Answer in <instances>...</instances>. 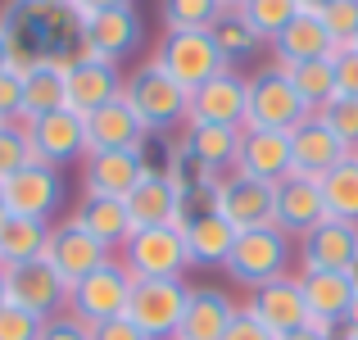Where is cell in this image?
I'll list each match as a JSON object with an SVG mask.
<instances>
[{
    "label": "cell",
    "mask_w": 358,
    "mask_h": 340,
    "mask_svg": "<svg viewBox=\"0 0 358 340\" xmlns=\"http://www.w3.org/2000/svg\"><path fill=\"white\" fill-rule=\"evenodd\" d=\"M0 32L9 45V69L18 73L36 64L69 69L82 55V18L69 0H9L0 9Z\"/></svg>",
    "instance_id": "6da1fadb"
},
{
    "label": "cell",
    "mask_w": 358,
    "mask_h": 340,
    "mask_svg": "<svg viewBox=\"0 0 358 340\" xmlns=\"http://www.w3.org/2000/svg\"><path fill=\"white\" fill-rule=\"evenodd\" d=\"M122 100H127L131 113L145 122L150 136L186 127V113H191V91H186L182 82L168 78L155 59H145L141 69H131L127 78H122Z\"/></svg>",
    "instance_id": "7a4b0ae2"
},
{
    "label": "cell",
    "mask_w": 358,
    "mask_h": 340,
    "mask_svg": "<svg viewBox=\"0 0 358 340\" xmlns=\"http://www.w3.org/2000/svg\"><path fill=\"white\" fill-rule=\"evenodd\" d=\"M290 236L281 232V227H254V232H241L236 245H231L227 263H222V272H227L236 286L245 290H259L268 286V281L286 277L290 272Z\"/></svg>",
    "instance_id": "3957f363"
},
{
    "label": "cell",
    "mask_w": 358,
    "mask_h": 340,
    "mask_svg": "<svg viewBox=\"0 0 358 340\" xmlns=\"http://www.w3.org/2000/svg\"><path fill=\"white\" fill-rule=\"evenodd\" d=\"M118 263L136 281H150V277H182L191 268V254H186L182 227L168 222V227H136L127 245L118 250Z\"/></svg>",
    "instance_id": "277c9868"
},
{
    "label": "cell",
    "mask_w": 358,
    "mask_h": 340,
    "mask_svg": "<svg viewBox=\"0 0 358 340\" xmlns=\"http://www.w3.org/2000/svg\"><path fill=\"white\" fill-rule=\"evenodd\" d=\"M150 59H155L173 82H182L186 91L204 87V82H213L222 69H231V64L222 59V50L213 45L209 32H164Z\"/></svg>",
    "instance_id": "5b68a950"
},
{
    "label": "cell",
    "mask_w": 358,
    "mask_h": 340,
    "mask_svg": "<svg viewBox=\"0 0 358 340\" xmlns=\"http://www.w3.org/2000/svg\"><path fill=\"white\" fill-rule=\"evenodd\" d=\"M131 286H136V277H131L118 259H109V263H100L96 272H87L82 281L69 286V313L82 318L87 327L122 318L127 313V299H131Z\"/></svg>",
    "instance_id": "8992f818"
},
{
    "label": "cell",
    "mask_w": 358,
    "mask_h": 340,
    "mask_svg": "<svg viewBox=\"0 0 358 340\" xmlns=\"http://www.w3.org/2000/svg\"><path fill=\"white\" fill-rule=\"evenodd\" d=\"M308 113L313 109L299 100L295 82H290V73L281 69V64H268V69H259L250 78V118H245V127L295 132Z\"/></svg>",
    "instance_id": "52a82bcc"
},
{
    "label": "cell",
    "mask_w": 358,
    "mask_h": 340,
    "mask_svg": "<svg viewBox=\"0 0 358 340\" xmlns=\"http://www.w3.org/2000/svg\"><path fill=\"white\" fill-rule=\"evenodd\" d=\"M186 299H191V286H186L182 277H150V281H136V286H131L127 318L150 340H173L177 327H182Z\"/></svg>",
    "instance_id": "ba28073f"
},
{
    "label": "cell",
    "mask_w": 358,
    "mask_h": 340,
    "mask_svg": "<svg viewBox=\"0 0 358 340\" xmlns=\"http://www.w3.org/2000/svg\"><path fill=\"white\" fill-rule=\"evenodd\" d=\"M5 295L14 309H27V313H36L45 323V318L69 309V281L45 259H27V263H9L5 268Z\"/></svg>",
    "instance_id": "9c48e42d"
},
{
    "label": "cell",
    "mask_w": 358,
    "mask_h": 340,
    "mask_svg": "<svg viewBox=\"0 0 358 340\" xmlns=\"http://www.w3.org/2000/svg\"><path fill=\"white\" fill-rule=\"evenodd\" d=\"M272 200H277V186L254 182L245 173H227L213 186L209 209L222 222H231L236 232H254V227H272Z\"/></svg>",
    "instance_id": "30bf717a"
},
{
    "label": "cell",
    "mask_w": 358,
    "mask_h": 340,
    "mask_svg": "<svg viewBox=\"0 0 358 340\" xmlns=\"http://www.w3.org/2000/svg\"><path fill=\"white\" fill-rule=\"evenodd\" d=\"M23 132H27V146H32L36 164L64 168V164L87 155V118L73 113V109H55V113H41V118H27Z\"/></svg>",
    "instance_id": "8fae6325"
},
{
    "label": "cell",
    "mask_w": 358,
    "mask_h": 340,
    "mask_svg": "<svg viewBox=\"0 0 358 340\" xmlns=\"http://www.w3.org/2000/svg\"><path fill=\"white\" fill-rule=\"evenodd\" d=\"M5 204L14 218H36V222H55V213L64 209V173L50 164H27L5 182Z\"/></svg>",
    "instance_id": "7c38bea8"
},
{
    "label": "cell",
    "mask_w": 358,
    "mask_h": 340,
    "mask_svg": "<svg viewBox=\"0 0 358 340\" xmlns=\"http://www.w3.org/2000/svg\"><path fill=\"white\" fill-rule=\"evenodd\" d=\"M141 41H145V23H141L136 5L105 9V14L82 18V55H91V59L122 64L127 55H136Z\"/></svg>",
    "instance_id": "4fadbf2b"
},
{
    "label": "cell",
    "mask_w": 358,
    "mask_h": 340,
    "mask_svg": "<svg viewBox=\"0 0 358 340\" xmlns=\"http://www.w3.org/2000/svg\"><path fill=\"white\" fill-rule=\"evenodd\" d=\"M122 204L131 213V227H186V218H191V200L173 186L164 168H145Z\"/></svg>",
    "instance_id": "5bb4252c"
},
{
    "label": "cell",
    "mask_w": 358,
    "mask_h": 340,
    "mask_svg": "<svg viewBox=\"0 0 358 340\" xmlns=\"http://www.w3.org/2000/svg\"><path fill=\"white\" fill-rule=\"evenodd\" d=\"M41 259L73 286V281H82L87 272H96L100 263L114 259V250H105L91 232H82L73 218H64V222H50V241H45Z\"/></svg>",
    "instance_id": "9a60e30c"
},
{
    "label": "cell",
    "mask_w": 358,
    "mask_h": 340,
    "mask_svg": "<svg viewBox=\"0 0 358 340\" xmlns=\"http://www.w3.org/2000/svg\"><path fill=\"white\" fill-rule=\"evenodd\" d=\"M250 118V78L236 69H222L213 82L191 91V113L186 122H218V127H245Z\"/></svg>",
    "instance_id": "2e32d148"
},
{
    "label": "cell",
    "mask_w": 358,
    "mask_h": 340,
    "mask_svg": "<svg viewBox=\"0 0 358 340\" xmlns=\"http://www.w3.org/2000/svg\"><path fill=\"white\" fill-rule=\"evenodd\" d=\"M299 272H358V227L354 222H317L299 236Z\"/></svg>",
    "instance_id": "e0dca14e"
},
{
    "label": "cell",
    "mask_w": 358,
    "mask_h": 340,
    "mask_svg": "<svg viewBox=\"0 0 358 340\" xmlns=\"http://www.w3.org/2000/svg\"><path fill=\"white\" fill-rule=\"evenodd\" d=\"M145 168H150L145 150H96V155H82V195L127 200Z\"/></svg>",
    "instance_id": "ac0fdd59"
},
{
    "label": "cell",
    "mask_w": 358,
    "mask_h": 340,
    "mask_svg": "<svg viewBox=\"0 0 358 340\" xmlns=\"http://www.w3.org/2000/svg\"><path fill=\"white\" fill-rule=\"evenodd\" d=\"M254 182H286L295 168H290V132H272V127H241V150H236V168Z\"/></svg>",
    "instance_id": "d6986e66"
},
{
    "label": "cell",
    "mask_w": 358,
    "mask_h": 340,
    "mask_svg": "<svg viewBox=\"0 0 358 340\" xmlns=\"http://www.w3.org/2000/svg\"><path fill=\"white\" fill-rule=\"evenodd\" d=\"M64 91H69V109L87 118V113L114 105L122 96V73H118V64H109V59L78 55V59L69 64V73H64Z\"/></svg>",
    "instance_id": "ffe728a7"
},
{
    "label": "cell",
    "mask_w": 358,
    "mask_h": 340,
    "mask_svg": "<svg viewBox=\"0 0 358 340\" xmlns=\"http://www.w3.org/2000/svg\"><path fill=\"white\" fill-rule=\"evenodd\" d=\"M250 309L254 318H259L263 327H268L272 336H286V332H299V327L308 323V299H304V286H299V277H277L268 281V286L250 290Z\"/></svg>",
    "instance_id": "44dd1931"
},
{
    "label": "cell",
    "mask_w": 358,
    "mask_h": 340,
    "mask_svg": "<svg viewBox=\"0 0 358 340\" xmlns=\"http://www.w3.org/2000/svg\"><path fill=\"white\" fill-rule=\"evenodd\" d=\"M350 155V150L336 141V132L327 127L317 113H308L304 122H299L295 132H290V168H295L299 177H313V182H322L327 173H331L341 159Z\"/></svg>",
    "instance_id": "7402d4cb"
},
{
    "label": "cell",
    "mask_w": 358,
    "mask_h": 340,
    "mask_svg": "<svg viewBox=\"0 0 358 340\" xmlns=\"http://www.w3.org/2000/svg\"><path fill=\"white\" fill-rule=\"evenodd\" d=\"M317 222H327V204L313 177L290 173L286 182H277V200H272V227H281L286 236H304Z\"/></svg>",
    "instance_id": "603a6c76"
},
{
    "label": "cell",
    "mask_w": 358,
    "mask_h": 340,
    "mask_svg": "<svg viewBox=\"0 0 358 340\" xmlns=\"http://www.w3.org/2000/svg\"><path fill=\"white\" fill-rule=\"evenodd\" d=\"M150 132L145 122L131 113L127 100H114V105L87 113V155H96V150H145Z\"/></svg>",
    "instance_id": "cb8c5ba5"
},
{
    "label": "cell",
    "mask_w": 358,
    "mask_h": 340,
    "mask_svg": "<svg viewBox=\"0 0 358 340\" xmlns=\"http://www.w3.org/2000/svg\"><path fill=\"white\" fill-rule=\"evenodd\" d=\"M231 304L227 290L218 286H191V299H186V313H182V327H177L173 340H222L231 327Z\"/></svg>",
    "instance_id": "d4e9b609"
},
{
    "label": "cell",
    "mask_w": 358,
    "mask_h": 340,
    "mask_svg": "<svg viewBox=\"0 0 358 340\" xmlns=\"http://www.w3.org/2000/svg\"><path fill=\"white\" fill-rule=\"evenodd\" d=\"M182 236H186V254H191V268H222L241 232H236L231 222H222L213 209H191V218H186Z\"/></svg>",
    "instance_id": "484cf974"
},
{
    "label": "cell",
    "mask_w": 358,
    "mask_h": 340,
    "mask_svg": "<svg viewBox=\"0 0 358 340\" xmlns=\"http://www.w3.org/2000/svg\"><path fill=\"white\" fill-rule=\"evenodd\" d=\"M299 286L308 299V318L345 327V313L358 299V272H299Z\"/></svg>",
    "instance_id": "4316f807"
},
{
    "label": "cell",
    "mask_w": 358,
    "mask_h": 340,
    "mask_svg": "<svg viewBox=\"0 0 358 340\" xmlns=\"http://www.w3.org/2000/svg\"><path fill=\"white\" fill-rule=\"evenodd\" d=\"M73 222H78L82 232H91L105 250H122L127 236L136 232V227H131L127 204L114 200V195H82L78 209H73Z\"/></svg>",
    "instance_id": "83f0119b"
},
{
    "label": "cell",
    "mask_w": 358,
    "mask_h": 340,
    "mask_svg": "<svg viewBox=\"0 0 358 340\" xmlns=\"http://www.w3.org/2000/svg\"><path fill=\"white\" fill-rule=\"evenodd\" d=\"M272 55H277L281 69H295V64H308V59H322V55H331V36H327L322 18L317 14H299L295 23H286L277 36H272Z\"/></svg>",
    "instance_id": "f1b7e54d"
},
{
    "label": "cell",
    "mask_w": 358,
    "mask_h": 340,
    "mask_svg": "<svg viewBox=\"0 0 358 340\" xmlns=\"http://www.w3.org/2000/svg\"><path fill=\"white\" fill-rule=\"evenodd\" d=\"M64 73L59 64H36V69L23 73V118H41V113H55V109H69V91H64Z\"/></svg>",
    "instance_id": "f546056e"
},
{
    "label": "cell",
    "mask_w": 358,
    "mask_h": 340,
    "mask_svg": "<svg viewBox=\"0 0 358 340\" xmlns=\"http://www.w3.org/2000/svg\"><path fill=\"white\" fill-rule=\"evenodd\" d=\"M209 36H213V45L222 50L227 64H241V59H250V55H259V45H268L254 32V23L245 18V9H231V5L218 9V18L209 23Z\"/></svg>",
    "instance_id": "4dcf8cb0"
},
{
    "label": "cell",
    "mask_w": 358,
    "mask_h": 340,
    "mask_svg": "<svg viewBox=\"0 0 358 340\" xmlns=\"http://www.w3.org/2000/svg\"><path fill=\"white\" fill-rule=\"evenodd\" d=\"M322 191V204H327V218L336 222H354L358 227V155H345L331 173L317 182Z\"/></svg>",
    "instance_id": "1f68e13d"
},
{
    "label": "cell",
    "mask_w": 358,
    "mask_h": 340,
    "mask_svg": "<svg viewBox=\"0 0 358 340\" xmlns=\"http://www.w3.org/2000/svg\"><path fill=\"white\" fill-rule=\"evenodd\" d=\"M45 241H50V222H36V218H14L9 213L0 222V268L9 263H27V259H41Z\"/></svg>",
    "instance_id": "d6a6232c"
},
{
    "label": "cell",
    "mask_w": 358,
    "mask_h": 340,
    "mask_svg": "<svg viewBox=\"0 0 358 340\" xmlns=\"http://www.w3.org/2000/svg\"><path fill=\"white\" fill-rule=\"evenodd\" d=\"M286 73H290V82H295L299 100H304L313 113L336 96V64H331V55H322V59H308V64H295V69H286Z\"/></svg>",
    "instance_id": "836d02e7"
},
{
    "label": "cell",
    "mask_w": 358,
    "mask_h": 340,
    "mask_svg": "<svg viewBox=\"0 0 358 340\" xmlns=\"http://www.w3.org/2000/svg\"><path fill=\"white\" fill-rule=\"evenodd\" d=\"M218 9H222V0H159L164 32H209Z\"/></svg>",
    "instance_id": "e575fe53"
},
{
    "label": "cell",
    "mask_w": 358,
    "mask_h": 340,
    "mask_svg": "<svg viewBox=\"0 0 358 340\" xmlns=\"http://www.w3.org/2000/svg\"><path fill=\"white\" fill-rule=\"evenodd\" d=\"M241 9H245V18L254 23V32H259L263 41H272L286 23H295V18H299L295 0H245Z\"/></svg>",
    "instance_id": "d590c367"
},
{
    "label": "cell",
    "mask_w": 358,
    "mask_h": 340,
    "mask_svg": "<svg viewBox=\"0 0 358 340\" xmlns=\"http://www.w3.org/2000/svg\"><path fill=\"white\" fill-rule=\"evenodd\" d=\"M317 118H322L327 127L336 132V141L354 155L358 150V96H331L322 109H317Z\"/></svg>",
    "instance_id": "8d00e7d4"
},
{
    "label": "cell",
    "mask_w": 358,
    "mask_h": 340,
    "mask_svg": "<svg viewBox=\"0 0 358 340\" xmlns=\"http://www.w3.org/2000/svg\"><path fill=\"white\" fill-rule=\"evenodd\" d=\"M27 164H32V146H27L23 122H0V182H9Z\"/></svg>",
    "instance_id": "74e56055"
},
{
    "label": "cell",
    "mask_w": 358,
    "mask_h": 340,
    "mask_svg": "<svg viewBox=\"0 0 358 340\" xmlns=\"http://www.w3.org/2000/svg\"><path fill=\"white\" fill-rule=\"evenodd\" d=\"M317 18H322L331 45H354L358 41V0H331Z\"/></svg>",
    "instance_id": "f35d334b"
},
{
    "label": "cell",
    "mask_w": 358,
    "mask_h": 340,
    "mask_svg": "<svg viewBox=\"0 0 358 340\" xmlns=\"http://www.w3.org/2000/svg\"><path fill=\"white\" fill-rule=\"evenodd\" d=\"M41 336V318L27 313V309L5 304L0 309V340H36Z\"/></svg>",
    "instance_id": "ab89813d"
},
{
    "label": "cell",
    "mask_w": 358,
    "mask_h": 340,
    "mask_svg": "<svg viewBox=\"0 0 358 340\" xmlns=\"http://www.w3.org/2000/svg\"><path fill=\"white\" fill-rule=\"evenodd\" d=\"M18 118H23V73L0 69V122H18Z\"/></svg>",
    "instance_id": "60d3db41"
},
{
    "label": "cell",
    "mask_w": 358,
    "mask_h": 340,
    "mask_svg": "<svg viewBox=\"0 0 358 340\" xmlns=\"http://www.w3.org/2000/svg\"><path fill=\"white\" fill-rule=\"evenodd\" d=\"M336 96H358V45H336Z\"/></svg>",
    "instance_id": "b9f144b4"
},
{
    "label": "cell",
    "mask_w": 358,
    "mask_h": 340,
    "mask_svg": "<svg viewBox=\"0 0 358 340\" xmlns=\"http://www.w3.org/2000/svg\"><path fill=\"white\" fill-rule=\"evenodd\" d=\"M36 340H91V327L64 309V313L45 318V323H41V336H36Z\"/></svg>",
    "instance_id": "7bdbcfd3"
},
{
    "label": "cell",
    "mask_w": 358,
    "mask_h": 340,
    "mask_svg": "<svg viewBox=\"0 0 358 340\" xmlns=\"http://www.w3.org/2000/svg\"><path fill=\"white\" fill-rule=\"evenodd\" d=\"M222 340H277V336H272L268 327H263L259 318L250 313V309L236 304V313H231V327H227V336H222Z\"/></svg>",
    "instance_id": "ee69618b"
},
{
    "label": "cell",
    "mask_w": 358,
    "mask_h": 340,
    "mask_svg": "<svg viewBox=\"0 0 358 340\" xmlns=\"http://www.w3.org/2000/svg\"><path fill=\"white\" fill-rule=\"evenodd\" d=\"M91 340H150V336L122 313V318H109V323H96L91 327Z\"/></svg>",
    "instance_id": "f6af8a7d"
},
{
    "label": "cell",
    "mask_w": 358,
    "mask_h": 340,
    "mask_svg": "<svg viewBox=\"0 0 358 340\" xmlns=\"http://www.w3.org/2000/svg\"><path fill=\"white\" fill-rule=\"evenodd\" d=\"M336 332H341V327L327 323V318H308L299 332H286V336H277V340H331Z\"/></svg>",
    "instance_id": "bcb514c9"
},
{
    "label": "cell",
    "mask_w": 358,
    "mask_h": 340,
    "mask_svg": "<svg viewBox=\"0 0 358 340\" xmlns=\"http://www.w3.org/2000/svg\"><path fill=\"white\" fill-rule=\"evenodd\" d=\"M69 5H73L78 18H91V14H105V9H122V5H131V0H69Z\"/></svg>",
    "instance_id": "7dc6e473"
},
{
    "label": "cell",
    "mask_w": 358,
    "mask_h": 340,
    "mask_svg": "<svg viewBox=\"0 0 358 340\" xmlns=\"http://www.w3.org/2000/svg\"><path fill=\"white\" fill-rule=\"evenodd\" d=\"M295 5H299V14H322L331 0H295Z\"/></svg>",
    "instance_id": "c3c4849f"
},
{
    "label": "cell",
    "mask_w": 358,
    "mask_h": 340,
    "mask_svg": "<svg viewBox=\"0 0 358 340\" xmlns=\"http://www.w3.org/2000/svg\"><path fill=\"white\" fill-rule=\"evenodd\" d=\"M345 332H354V336H358V299L350 304V313H345Z\"/></svg>",
    "instance_id": "681fc988"
},
{
    "label": "cell",
    "mask_w": 358,
    "mask_h": 340,
    "mask_svg": "<svg viewBox=\"0 0 358 340\" xmlns=\"http://www.w3.org/2000/svg\"><path fill=\"white\" fill-rule=\"evenodd\" d=\"M0 69H9V45H5V32H0Z\"/></svg>",
    "instance_id": "f907efd6"
},
{
    "label": "cell",
    "mask_w": 358,
    "mask_h": 340,
    "mask_svg": "<svg viewBox=\"0 0 358 340\" xmlns=\"http://www.w3.org/2000/svg\"><path fill=\"white\" fill-rule=\"evenodd\" d=\"M9 218V204H5V182H0V222Z\"/></svg>",
    "instance_id": "816d5d0a"
},
{
    "label": "cell",
    "mask_w": 358,
    "mask_h": 340,
    "mask_svg": "<svg viewBox=\"0 0 358 340\" xmlns=\"http://www.w3.org/2000/svg\"><path fill=\"white\" fill-rule=\"evenodd\" d=\"M9 304V295H5V268H0V309Z\"/></svg>",
    "instance_id": "f5cc1de1"
},
{
    "label": "cell",
    "mask_w": 358,
    "mask_h": 340,
    "mask_svg": "<svg viewBox=\"0 0 358 340\" xmlns=\"http://www.w3.org/2000/svg\"><path fill=\"white\" fill-rule=\"evenodd\" d=\"M331 340H354V332H336V336H331Z\"/></svg>",
    "instance_id": "db71d44e"
},
{
    "label": "cell",
    "mask_w": 358,
    "mask_h": 340,
    "mask_svg": "<svg viewBox=\"0 0 358 340\" xmlns=\"http://www.w3.org/2000/svg\"><path fill=\"white\" fill-rule=\"evenodd\" d=\"M222 5H231V9H241V5H245V0H222Z\"/></svg>",
    "instance_id": "11a10c76"
},
{
    "label": "cell",
    "mask_w": 358,
    "mask_h": 340,
    "mask_svg": "<svg viewBox=\"0 0 358 340\" xmlns=\"http://www.w3.org/2000/svg\"><path fill=\"white\" fill-rule=\"evenodd\" d=\"M354 155H358V150H354Z\"/></svg>",
    "instance_id": "9f6ffc18"
},
{
    "label": "cell",
    "mask_w": 358,
    "mask_h": 340,
    "mask_svg": "<svg viewBox=\"0 0 358 340\" xmlns=\"http://www.w3.org/2000/svg\"><path fill=\"white\" fill-rule=\"evenodd\" d=\"M354 340H358V336H354Z\"/></svg>",
    "instance_id": "6f0895ef"
},
{
    "label": "cell",
    "mask_w": 358,
    "mask_h": 340,
    "mask_svg": "<svg viewBox=\"0 0 358 340\" xmlns=\"http://www.w3.org/2000/svg\"><path fill=\"white\" fill-rule=\"evenodd\" d=\"M354 45H358V41H354Z\"/></svg>",
    "instance_id": "680465c9"
}]
</instances>
